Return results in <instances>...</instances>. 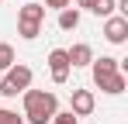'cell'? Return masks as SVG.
<instances>
[{
  "instance_id": "cell-14",
  "label": "cell",
  "mask_w": 128,
  "mask_h": 124,
  "mask_svg": "<svg viewBox=\"0 0 128 124\" xmlns=\"http://www.w3.org/2000/svg\"><path fill=\"white\" fill-rule=\"evenodd\" d=\"M48 124H80V117H76L73 110H56V117H52Z\"/></svg>"
},
{
  "instance_id": "cell-9",
  "label": "cell",
  "mask_w": 128,
  "mask_h": 124,
  "mask_svg": "<svg viewBox=\"0 0 128 124\" xmlns=\"http://www.w3.org/2000/svg\"><path fill=\"white\" fill-rule=\"evenodd\" d=\"M90 69H94V79H97V76H107V72H118V69H121V62L111 59V55H100V59L90 62Z\"/></svg>"
},
{
  "instance_id": "cell-11",
  "label": "cell",
  "mask_w": 128,
  "mask_h": 124,
  "mask_svg": "<svg viewBox=\"0 0 128 124\" xmlns=\"http://www.w3.org/2000/svg\"><path fill=\"white\" fill-rule=\"evenodd\" d=\"M18 62V55H14V48L7 45V41H0V72H7L10 65Z\"/></svg>"
},
{
  "instance_id": "cell-16",
  "label": "cell",
  "mask_w": 128,
  "mask_h": 124,
  "mask_svg": "<svg viewBox=\"0 0 128 124\" xmlns=\"http://www.w3.org/2000/svg\"><path fill=\"white\" fill-rule=\"evenodd\" d=\"M42 7L45 10H48V7H52V10H62V7H69V0H45Z\"/></svg>"
},
{
  "instance_id": "cell-1",
  "label": "cell",
  "mask_w": 128,
  "mask_h": 124,
  "mask_svg": "<svg viewBox=\"0 0 128 124\" xmlns=\"http://www.w3.org/2000/svg\"><path fill=\"white\" fill-rule=\"evenodd\" d=\"M24 117L28 124H48L56 117V110H59V100H56V93L52 90H24Z\"/></svg>"
},
{
  "instance_id": "cell-13",
  "label": "cell",
  "mask_w": 128,
  "mask_h": 124,
  "mask_svg": "<svg viewBox=\"0 0 128 124\" xmlns=\"http://www.w3.org/2000/svg\"><path fill=\"white\" fill-rule=\"evenodd\" d=\"M90 14H97V17H111V14H114V0H97Z\"/></svg>"
},
{
  "instance_id": "cell-12",
  "label": "cell",
  "mask_w": 128,
  "mask_h": 124,
  "mask_svg": "<svg viewBox=\"0 0 128 124\" xmlns=\"http://www.w3.org/2000/svg\"><path fill=\"white\" fill-rule=\"evenodd\" d=\"M38 31H42V24H24V21H18V35H21L24 41H35Z\"/></svg>"
},
{
  "instance_id": "cell-3",
  "label": "cell",
  "mask_w": 128,
  "mask_h": 124,
  "mask_svg": "<svg viewBox=\"0 0 128 124\" xmlns=\"http://www.w3.org/2000/svg\"><path fill=\"white\" fill-rule=\"evenodd\" d=\"M69 55H66V48H52L48 52V72H52V83H59L62 86L66 79H69Z\"/></svg>"
},
{
  "instance_id": "cell-7",
  "label": "cell",
  "mask_w": 128,
  "mask_h": 124,
  "mask_svg": "<svg viewBox=\"0 0 128 124\" xmlns=\"http://www.w3.org/2000/svg\"><path fill=\"white\" fill-rule=\"evenodd\" d=\"M66 55H69V65L76 69V65H90V62H94V48H90L86 41H76L73 48H66Z\"/></svg>"
},
{
  "instance_id": "cell-17",
  "label": "cell",
  "mask_w": 128,
  "mask_h": 124,
  "mask_svg": "<svg viewBox=\"0 0 128 124\" xmlns=\"http://www.w3.org/2000/svg\"><path fill=\"white\" fill-rule=\"evenodd\" d=\"M97 0H76V10H94Z\"/></svg>"
},
{
  "instance_id": "cell-10",
  "label": "cell",
  "mask_w": 128,
  "mask_h": 124,
  "mask_svg": "<svg viewBox=\"0 0 128 124\" xmlns=\"http://www.w3.org/2000/svg\"><path fill=\"white\" fill-rule=\"evenodd\" d=\"M59 28H62V31L80 28V10H76V7H62V10H59Z\"/></svg>"
},
{
  "instance_id": "cell-5",
  "label": "cell",
  "mask_w": 128,
  "mask_h": 124,
  "mask_svg": "<svg viewBox=\"0 0 128 124\" xmlns=\"http://www.w3.org/2000/svg\"><path fill=\"white\" fill-rule=\"evenodd\" d=\"M94 107H97V100H94L90 90H73V97H69V110H73L76 117H90Z\"/></svg>"
},
{
  "instance_id": "cell-15",
  "label": "cell",
  "mask_w": 128,
  "mask_h": 124,
  "mask_svg": "<svg viewBox=\"0 0 128 124\" xmlns=\"http://www.w3.org/2000/svg\"><path fill=\"white\" fill-rule=\"evenodd\" d=\"M0 124H24V117H18V114L7 110V107H0Z\"/></svg>"
},
{
  "instance_id": "cell-4",
  "label": "cell",
  "mask_w": 128,
  "mask_h": 124,
  "mask_svg": "<svg viewBox=\"0 0 128 124\" xmlns=\"http://www.w3.org/2000/svg\"><path fill=\"white\" fill-rule=\"evenodd\" d=\"M104 38L111 41V45H125L128 41V17H121V14L104 17Z\"/></svg>"
},
{
  "instance_id": "cell-2",
  "label": "cell",
  "mask_w": 128,
  "mask_h": 124,
  "mask_svg": "<svg viewBox=\"0 0 128 124\" xmlns=\"http://www.w3.org/2000/svg\"><path fill=\"white\" fill-rule=\"evenodd\" d=\"M31 79H35V72H31L24 62H14V65L7 69V76L0 79V93H4V97H18V93H24V90L31 86Z\"/></svg>"
},
{
  "instance_id": "cell-6",
  "label": "cell",
  "mask_w": 128,
  "mask_h": 124,
  "mask_svg": "<svg viewBox=\"0 0 128 124\" xmlns=\"http://www.w3.org/2000/svg\"><path fill=\"white\" fill-rule=\"evenodd\" d=\"M97 86H100V90H104V93H111V97H118V93H125V72H121V69H118V72H107V76H97Z\"/></svg>"
},
{
  "instance_id": "cell-8",
  "label": "cell",
  "mask_w": 128,
  "mask_h": 124,
  "mask_svg": "<svg viewBox=\"0 0 128 124\" xmlns=\"http://www.w3.org/2000/svg\"><path fill=\"white\" fill-rule=\"evenodd\" d=\"M18 21H24V24H42L45 21V7L42 3H24L21 10H18Z\"/></svg>"
}]
</instances>
